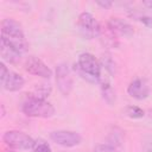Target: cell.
Returning <instances> with one entry per match:
<instances>
[{"label": "cell", "mask_w": 152, "mask_h": 152, "mask_svg": "<svg viewBox=\"0 0 152 152\" xmlns=\"http://www.w3.org/2000/svg\"><path fill=\"white\" fill-rule=\"evenodd\" d=\"M78 30L83 38L86 39H94L100 36L101 26L94 15L89 12H82L78 17Z\"/></svg>", "instance_id": "cell-5"}, {"label": "cell", "mask_w": 152, "mask_h": 152, "mask_svg": "<svg viewBox=\"0 0 152 152\" xmlns=\"http://www.w3.org/2000/svg\"><path fill=\"white\" fill-rule=\"evenodd\" d=\"M1 84H2L4 89L7 91H18L24 87L25 80L20 74L10 71V74L7 75V77L5 78V81Z\"/></svg>", "instance_id": "cell-12"}, {"label": "cell", "mask_w": 152, "mask_h": 152, "mask_svg": "<svg viewBox=\"0 0 152 152\" xmlns=\"http://www.w3.org/2000/svg\"><path fill=\"white\" fill-rule=\"evenodd\" d=\"M0 55L1 58L10 63V64H17L20 61V55L13 46H11L4 38L0 39Z\"/></svg>", "instance_id": "cell-11"}, {"label": "cell", "mask_w": 152, "mask_h": 152, "mask_svg": "<svg viewBox=\"0 0 152 152\" xmlns=\"http://www.w3.org/2000/svg\"><path fill=\"white\" fill-rule=\"evenodd\" d=\"M142 5L145 7H147L148 10H152V0H146V1H142Z\"/></svg>", "instance_id": "cell-23"}, {"label": "cell", "mask_w": 152, "mask_h": 152, "mask_svg": "<svg viewBox=\"0 0 152 152\" xmlns=\"http://www.w3.org/2000/svg\"><path fill=\"white\" fill-rule=\"evenodd\" d=\"M102 63H103L106 70H107L109 74H112V75L115 74V64H114L113 59L110 58V56H103V57H102Z\"/></svg>", "instance_id": "cell-16"}, {"label": "cell", "mask_w": 152, "mask_h": 152, "mask_svg": "<svg viewBox=\"0 0 152 152\" xmlns=\"http://www.w3.org/2000/svg\"><path fill=\"white\" fill-rule=\"evenodd\" d=\"M50 139L63 147H75L81 144L82 137L80 133L74 131H66V129H58L50 133Z\"/></svg>", "instance_id": "cell-7"}, {"label": "cell", "mask_w": 152, "mask_h": 152, "mask_svg": "<svg viewBox=\"0 0 152 152\" xmlns=\"http://www.w3.org/2000/svg\"><path fill=\"white\" fill-rule=\"evenodd\" d=\"M25 70L34 76L49 80L52 76V70L38 57L30 56L25 62Z\"/></svg>", "instance_id": "cell-8"}, {"label": "cell", "mask_w": 152, "mask_h": 152, "mask_svg": "<svg viewBox=\"0 0 152 152\" xmlns=\"http://www.w3.org/2000/svg\"><path fill=\"white\" fill-rule=\"evenodd\" d=\"M56 83L62 95L68 96L71 93L74 87V80L68 64L61 63L56 66Z\"/></svg>", "instance_id": "cell-6"}, {"label": "cell", "mask_w": 152, "mask_h": 152, "mask_svg": "<svg viewBox=\"0 0 152 152\" xmlns=\"http://www.w3.org/2000/svg\"><path fill=\"white\" fill-rule=\"evenodd\" d=\"M74 70L87 82H101V64L95 56L89 52H83L78 56L77 63L74 65Z\"/></svg>", "instance_id": "cell-2"}, {"label": "cell", "mask_w": 152, "mask_h": 152, "mask_svg": "<svg viewBox=\"0 0 152 152\" xmlns=\"http://www.w3.org/2000/svg\"><path fill=\"white\" fill-rule=\"evenodd\" d=\"M127 93L131 97L135 100H145L150 95V87L145 80L135 78L128 84Z\"/></svg>", "instance_id": "cell-9"}, {"label": "cell", "mask_w": 152, "mask_h": 152, "mask_svg": "<svg viewBox=\"0 0 152 152\" xmlns=\"http://www.w3.org/2000/svg\"><path fill=\"white\" fill-rule=\"evenodd\" d=\"M21 110L26 116L30 118H51L55 114V107L48 102L45 99H39L36 96H30L24 101Z\"/></svg>", "instance_id": "cell-3"}, {"label": "cell", "mask_w": 152, "mask_h": 152, "mask_svg": "<svg viewBox=\"0 0 152 152\" xmlns=\"http://www.w3.org/2000/svg\"><path fill=\"white\" fill-rule=\"evenodd\" d=\"M50 91H51L50 84H39L36 88L34 94L32 96H36V97H39V99H45L46 96H49Z\"/></svg>", "instance_id": "cell-15"}, {"label": "cell", "mask_w": 152, "mask_h": 152, "mask_svg": "<svg viewBox=\"0 0 152 152\" xmlns=\"http://www.w3.org/2000/svg\"><path fill=\"white\" fill-rule=\"evenodd\" d=\"M96 5L100 6V7L103 8V10H109V8L112 7L113 2H112L110 0H97V1H96Z\"/></svg>", "instance_id": "cell-22"}, {"label": "cell", "mask_w": 152, "mask_h": 152, "mask_svg": "<svg viewBox=\"0 0 152 152\" xmlns=\"http://www.w3.org/2000/svg\"><path fill=\"white\" fill-rule=\"evenodd\" d=\"M101 83V93H102V97H103V100L108 103V104H114V102H115V99H116V96H115V90L113 89V87L110 86V83L108 82V81H101L100 82Z\"/></svg>", "instance_id": "cell-13"}, {"label": "cell", "mask_w": 152, "mask_h": 152, "mask_svg": "<svg viewBox=\"0 0 152 152\" xmlns=\"http://www.w3.org/2000/svg\"><path fill=\"white\" fill-rule=\"evenodd\" d=\"M142 151L152 152V137H146L142 141Z\"/></svg>", "instance_id": "cell-19"}, {"label": "cell", "mask_w": 152, "mask_h": 152, "mask_svg": "<svg viewBox=\"0 0 152 152\" xmlns=\"http://www.w3.org/2000/svg\"><path fill=\"white\" fill-rule=\"evenodd\" d=\"M10 74V70H8V68L5 65V63L4 62H1L0 63V81H1V83L5 81V78L7 77V75Z\"/></svg>", "instance_id": "cell-20"}, {"label": "cell", "mask_w": 152, "mask_h": 152, "mask_svg": "<svg viewBox=\"0 0 152 152\" xmlns=\"http://www.w3.org/2000/svg\"><path fill=\"white\" fill-rule=\"evenodd\" d=\"M33 152H52L51 147L49 146L48 142L45 141H39L36 144L34 148H33Z\"/></svg>", "instance_id": "cell-18"}, {"label": "cell", "mask_w": 152, "mask_h": 152, "mask_svg": "<svg viewBox=\"0 0 152 152\" xmlns=\"http://www.w3.org/2000/svg\"><path fill=\"white\" fill-rule=\"evenodd\" d=\"M125 114L131 119H141L145 115V112L138 106H127L125 108Z\"/></svg>", "instance_id": "cell-14"}, {"label": "cell", "mask_w": 152, "mask_h": 152, "mask_svg": "<svg viewBox=\"0 0 152 152\" xmlns=\"http://www.w3.org/2000/svg\"><path fill=\"white\" fill-rule=\"evenodd\" d=\"M94 152H118L114 146H110L108 144H100L94 147Z\"/></svg>", "instance_id": "cell-17"}, {"label": "cell", "mask_w": 152, "mask_h": 152, "mask_svg": "<svg viewBox=\"0 0 152 152\" xmlns=\"http://www.w3.org/2000/svg\"><path fill=\"white\" fill-rule=\"evenodd\" d=\"M139 21L142 23L146 27L151 28L152 30V17H148V15H142L139 18Z\"/></svg>", "instance_id": "cell-21"}, {"label": "cell", "mask_w": 152, "mask_h": 152, "mask_svg": "<svg viewBox=\"0 0 152 152\" xmlns=\"http://www.w3.org/2000/svg\"><path fill=\"white\" fill-rule=\"evenodd\" d=\"M8 152H13V151H8Z\"/></svg>", "instance_id": "cell-24"}, {"label": "cell", "mask_w": 152, "mask_h": 152, "mask_svg": "<svg viewBox=\"0 0 152 152\" xmlns=\"http://www.w3.org/2000/svg\"><path fill=\"white\" fill-rule=\"evenodd\" d=\"M107 26L115 33V34H121L126 37H131L134 33V30L131 24L127 21L120 19V18H110L109 21L107 23Z\"/></svg>", "instance_id": "cell-10"}, {"label": "cell", "mask_w": 152, "mask_h": 152, "mask_svg": "<svg viewBox=\"0 0 152 152\" xmlns=\"http://www.w3.org/2000/svg\"><path fill=\"white\" fill-rule=\"evenodd\" d=\"M2 140L6 144V146H8L10 148L23 150V151L33 150L37 144L28 134L21 131H15V129L5 132L2 135Z\"/></svg>", "instance_id": "cell-4"}, {"label": "cell", "mask_w": 152, "mask_h": 152, "mask_svg": "<svg viewBox=\"0 0 152 152\" xmlns=\"http://www.w3.org/2000/svg\"><path fill=\"white\" fill-rule=\"evenodd\" d=\"M1 38H4L19 53H25L28 50V43L20 24L12 18H5L1 21Z\"/></svg>", "instance_id": "cell-1"}]
</instances>
